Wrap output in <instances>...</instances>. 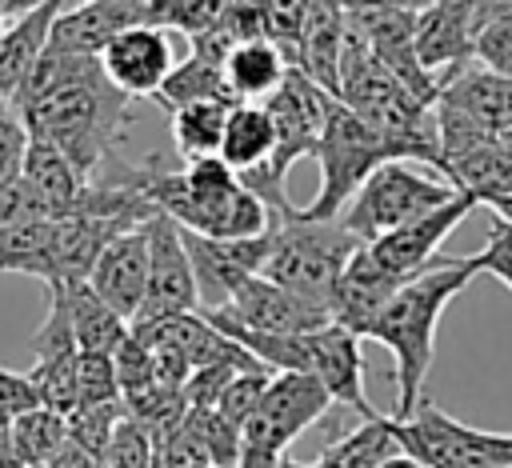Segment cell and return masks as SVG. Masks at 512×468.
<instances>
[{
	"instance_id": "6da1fadb",
	"label": "cell",
	"mask_w": 512,
	"mask_h": 468,
	"mask_svg": "<svg viewBox=\"0 0 512 468\" xmlns=\"http://www.w3.org/2000/svg\"><path fill=\"white\" fill-rule=\"evenodd\" d=\"M132 96H124L100 68V56L56 52L44 48L24 88L16 92V108L28 120V132L52 140L72 168L92 184L96 172L112 160Z\"/></svg>"
},
{
	"instance_id": "7a4b0ae2",
	"label": "cell",
	"mask_w": 512,
	"mask_h": 468,
	"mask_svg": "<svg viewBox=\"0 0 512 468\" xmlns=\"http://www.w3.org/2000/svg\"><path fill=\"white\" fill-rule=\"evenodd\" d=\"M480 276V256H440L436 264L408 276L376 320L364 328V340H376L392 352V380H396V416L416 412L424 400V380L436 356V328L444 308Z\"/></svg>"
},
{
	"instance_id": "3957f363",
	"label": "cell",
	"mask_w": 512,
	"mask_h": 468,
	"mask_svg": "<svg viewBox=\"0 0 512 468\" xmlns=\"http://www.w3.org/2000/svg\"><path fill=\"white\" fill-rule=\"evenodd\" d=\"M156 212L172 216L180 228L204 236H260L272 228V208L260 200L240 172L216 156H192L184 164H168L164 156H148L144 168L124 172Z\"/></svg>"
},
{
	"instance_id": "277c9868",
	"label": "cell",
	"mask_w": 512,
	"mask_h": 468,
	"mask_svg": "<svg viewBox=\"0 0 512 468\" xmlns=\"http://www.w3.org/2000/svg\"><path fill=\"white\" fill-rule=\"evenodd\" d=\"M360 244L364 240L352 228H344L340 216L324 220V216H308L304 208L288 204V208L272 212L264 276L332 308L336 280L344 276V268L360 252Z\"/></svg>"
},
{
	"instance_id": "5b68a950",
	"label": "cell",
	"mask_w": 512,
	"mask_h": 468,
	"mask_svg": "<svg viewBox=\"0 0 512 468\" xmlns=\"http://www.w3.org/2000/svg\"><path fill=\"white\" fill-rule=\"evenodd\" d=\"M328 104H332V92L320 88L304 68H288L284 84L264 100V108L272 112V128H276V144H272V156L260 164V168H248L240 172V180L260 196L268 200V208H288V172L296 160L304 156H316V144H320V132H324V120H328Z\"/></svg>"
},
{
	"instance_id": "8992f818",
	"label": "cell",
	"mask_w": 512,
	"mask_h": 468,
	"mask_svg": "<svg viewBox=\"0 0 512 468\" xmlns=\"http://www.w3.org/2000/svg\"><path fill=\"white\" fill-rule=\"evenodd\" d=\"M312 160L320 164V188L304 204V212L332 220L348 208V200L360 192V184L384 160H392V152H388L384 136L364 116H356L340 96H332L328 120H324V132H320V144H316Z\"/></svg>"
},
{
	"instance_id": "52a82bcc",
	"label": "cell",
	"mask_w": 512,
	"mask_h": 468,
	"mask_svg": "<svg viewBox=\"0 0 512 468\" xmlns=\"http://www.w3.org/2000/svg\"><path fill=\"white\" fill-rule=\"evenodd\" d=\"M452 196H460V188L448 176H440L432 168H416L412 160H384L360 184V192L348 200L340 220L368 244V240L448 204Z\"/></svg>"
},
{
	"instance_id": "ba28073f",
	"label": "cell",
	"mask_w": 512,
	"mask_h": 468,
	"mask_svg": "<svg viewBox=\"0 0 512 468\" xmlns=\"http://www.w3.org/2000/svg\"><path fill=\"white\" fill-rule=\"evenodd\" d=\"M392 432L400 452L416 456L424 468H512V432L460 424L432 400H420L408 416H392Z\"/></svg>"
},
{
	"instance_id": "9c48e42d",
	"label": "cell",
	"mask_w": 512,
	"mask_h": 468,
	"mask_svg": "<svg viewBox=\"0 0 512 468\" xmlns=\"http://www.w3.org/2000/svg\"><path fill=\"white\" fill-rule=\"evenodd\" d=\"M332 404H336L332 392L312 372H272L256 412L244 424V448L240 452L288 456V444L304 428H312Z\"/></svg>"
},
{
	"instance_id": "30bf717a",
	"label": "cell",
	"mask_w": 512,
	"mask_h": 468,
	"mask_svg": "<svg viewBox=\"0 0 512 468\" xmlns=\"http://www.w3.org/2000/svg\"><path fill=\"white\" fill-rule=\"evenodd\" d=\"M208 320H224V324H240L252 332H312L320 324H332V308L268 280L264 272L248 276L228 304L220 308H200Z\"/></svg>"
},
{
	"instance_id": "8fae6325",
	"label": "cell",
	"mask_w": 512,
	"mask_h": 468,
	"mask_svg": "<svg viewBox=\"0 0 512 468\" xmlns=\"http://www.w3.org/2000/svg\"><path fill=\"white\" fill-rule=\"evenodd\" d=\"M144 228H148V292H144V304L132 316V324L172 316V312H196L200 288H196V272H192L180 224L172 216L156 212Z\"/></svg>"
},
{
	"instance_id": "7c38bea8",
	"label": "cell",
	"mask_w": 512,
	"mask_h": 468,
	"mask_svg": "<svg viewBox=\"0 0 512 468\" xmlns=\"http://www.w3.org/2000/svg\"><path fill=\"white\" fill-rule=\"evenodd\" d=\"M184 232V248H188V260H192V272H196V288H200V308H220L232 300V292L264 272V260H268V232L260 236H204V232H192V228H180Z\"/></svg>"
},
{
	"instance_id": "4fadbf2b",
	"label": "cell",
	"mask_w": 512,
	"mask_h": 468,
	"mask_svg": "<svg viewBox=\"0 0 512 468\" xmlns=\"http://www.w3.org/2000/svg\"><path fill=\"white\" fill-rule=\"evenodd\" d=\"M472 208H480V200L472 192H460L448 204H440V208H432V212H424V216H416V220H408V224H400V228L368 240V252L396 280H408L420 268H428V264L440 260V244L456 232V224H464V216Z\"/></svg>"
},
{
	"instance_id": "5bb4252c",
	"label": "cell",
	"mask_w": 512,
	"mask_h": 468,
	"mask_svg": "<svg viewBox=\"0 0 512 468\" xmlns=\"http://www.w3.org/2000/svg\"><path fill=\"white\" fill-rule=\"evenodd\" d=\"M100 68L104 76L132 100H144L160 92V84L168 80V72L176 68V52H172V40H168V28L164 24H132L124 32H116L104 52H100Z\"/></svg>"
},
{
	"instance_id": "9a60e30c",
	"label": "cell",
	"mask_w": 512,
	"mask_h": 468,
	"mask_svg": "<svg viewBox=\"0 0 512 468\" xmlns=\"http://www.w3.org/2000/svg\"><path fill=\"white\" fill-rule=\"evenodd\" d=\"M348 12L364 32L372 56L396 80H404L420 100L436 104L440 80L420 64V52H416V8H348Z\"/></svg>"
},
{
	"instance_id": "2e32d148",
	"label": "cell",
	"mask_w": 512,
	"mask_h": 468,
	"mask_svg": "<svg viewBox=\"0 0 512 468\" xmlns=\"http://www.w3.org/2000/svg\"><path fill=\"white\" fill-rule=\"evenodd\" d=\"M360 332H352L348 324L332 320L308 332V356H312V376L332 392L336 404L352 408L360 420L380 416L368 400L364 388V352H360Z\"/></svg>"
},
{
	"instance_id": "e0dca14e",
	"label": "cell",
	"mask_w": 512,
	"mask_h": 468,
	"mask_svg": "<svg viewBox=\"0 0 512 468\" xmlns=\"http://www.w3.org/2000/svg\"><path fill=\"white\" fill-rule=\"evenodd\" d=\"M156 24V4L152 0H88L76 8H64L52 20L48 48L56 52H80V56H100L104 44L132 28V24Z\"/></svg>"
},
{
	"instance_id": "ac0fdd59",
	"label": "cell",
	"mask_w": 512,
	"mask_h": 468,
	"mask_svg": "<svg viewBox=\"0 0 512 468\" xmlns=\"http://www.w3.org/2000/svg\"><path fill=\"white\" fill-rule=\"evenodd\" d=\"M88 284L132 324V316L140 312L144 292H148V228L140 224V228L116 232L104 244V252L96 256Z\"/></svg>"
},
{
	"instance_id": "d6986e66",
	"label": "cell",
	"mask_w": 512,
	"mask_h": 468,
	"mask_svg": "<svg viewBox=\"0 0 512 468\" xmlns=\"http://www.w3.org/2000/svg\"><path fill=\"white\" fill-rule=\"evenodd\" d=\"M348 36V4L344 0H308L296 40V68H304L320 88L336 96L340 88V52Z\"/></svg>"
},
{
	"instance_id": "ffe728a7",
	"label": "cell",
	"mask_w": 512,
	"mask_h": 468,
	"mask_svg": "<svg viewBox=\"0 0 512 468\" xmlns=\"http://www.w3.org/2000/svg\"><path fill=\"white\" fill-rule=\"evenodd\" d=\"M404 280H396L384 264H376V256L368 252V244H360V252L348 260L344 276L336 280L332 292V320L348 324L352 332L364 336V328L376 320V312L388 304V296L400 288Z\"/></svg>"
},
{
	"instance_id": "44dd1931",
	"label": "cell",
	"mask_w": 512,
	"mask_h": 468,
	"mask_svg": "<svg viewBox=\"0 0 512 468\" xmlns=\"http://www.w3.org/2000/svg\"><path fill=\"white\" fill-rule=\"evenodd\" d=\"M48 288L64 300V308L72 316V332H76L80 352H112L116 356V348L132 332L128 320L88 280H52Z\"/></svg>"
},
{
	"instance_id": "7402d4cb",
	"label": "cell",
	"mask_w": 512,
	"mask_h": 468,
	"mask_svg": "<svg viewBox=\"0 0 512 468\" xmlns=\"http://www.w3.org/2000/svg\"><path fill=\"white\" fill-rule=\"evenodd\" d=\"M288 68H292V60L272 36H244L224 56V76H228V88L236 100H260L264 104L284 84Z\"/></svg>"
},
{
	"instance_id": "603a6c76",
	"label": "cell",
	"mask_w": 512,
	"mask_h": 468,
	"mask_svg": "<svg viewBox=\"0 0 512 468\" xmlns=\"http://www.w3.org/2000/svg\"><path fill=\"white\" fill-rule=\"evenodd\" d=\"M60 16V4H44L36 12H24L0 28V100L16 104V92L24 88L28 72L48 48L52 20Z\"/></svg>"
},
{
	"instance_id": "cb8c5ba5",
	"label": "cell",
	"mask_w": 512,
	"mask_h": 468,
	"mask_svg": "<svg viewBox=\"0 0 512 468\" xmlns=\"http://www.w3.org/2000/svg\"><path fill=\"white\" fill-rule=\"evenodd\" d=\"M272 144H276L272 112H268L260 100H240V104L228 108L224 140H220V156H224L236 172L260 168V164L272 156Z\"/></svg>"
},
{
	"instance_id": "d4e9b609",
	"label": "cell",
	"mask_w": 512,
	"mask_h": 468,
	"mask_svg": "<svg viewBox=\"0 0 512 468\" xmlns=\"http://www.w3.org/2000/svg\"><path fill=\"white\" fill-rule=\"evenodd\" d=\"M4 436L16 460H24L28 468H40L68 444V416L48 404H32L4 424Z\"/></svg>"
},
{
	"instance_id": "484cf974",
	"label": "cell",
	"mask_w": 512,
	"mask_h": 468,
	"mask_svg": "<svg viewBox=\"0 0 512 468\" xmlns=\"http://www.w3.org/2000/svg\"><path fill=\"white\" fill-rule=\"evenodd\" d=\"M0 272L52 280V216L48 220H12L0 224Z\"/></svg>"
},
{
	"instance_id": "4316f807",
	"label": "cell",
	"mask_w": 512,
	"mask_h": 468,
	"mask_svg": "<svg viewBox=\"0 0 512 468\" xmlns=\"http://www.w3.org/2000/svg\"><path fill=\"white\" fill-rule=\"evenodd\" d=\"M228 100H188L180 108H172V144L180 152V160L192 156H216L220 140H224V120H228Z\"/></svg>"
},
{
	"instance_id": "83f0119b",
	"label": "cell",
	"mask_w": 512,
	"mask_h": 468,
	"mask_svg": "<svg viewBox=\"0 0 512 468\" xmlns=\"http://www.w3.org/2000/svg\"><path fill=\"white\" fill-rule=\"evenodd\" d=\"M128 408H124V400H108V404H80V408H72L68 412V440L76 444V448H84V452H92V456H100L104 460V452H108V440H112V432H116V424H120V416H124Z\"/></svg>"
},
{
	"instance_id": "f1b7e54d",
	"label": "cell",
	"mask_w": 512,
	"mask_h": 468,
	"mask_svg": "<svg viewBox=\"0 0 512 468\" xmlns=\"http://www.w3.org/2000/svg\"><path fill=\"white\" fill-rule=\"evenodd\" d=\"M104 468H156V444H152V432L132 416L124 412L112 440H108V452H104Z\"/></svg>"
},
{
	"instance_id": "f546056e",
	"label": "cell",
	"mask_w": 512,
	"mask_h": 468,
	"mask_svg": "<svg viewBox=\"0 0 512 468\" xmlns=\"http://www.w3.org/2000/svg\"><path fill=\"white\" fill-rule=\"evenodd\" d=\"M76 396H80V404L120 400V376H116V356L112 352H80V360H76Z\"/></svg>"
},
{
	"instance_id": "4dcf8cb0",
	"label": "cell",
	"mask_w": 512,
	"mask_h": 468,
	"mask_svg": "<svg viewBox=\"0 0 512 468\" xmlns=\"http://www.w3.org/2000/svg\"><path fill=\"white\" fill-rule=\"evenodd\" d=\"M268 380H272V372L260 364V368H240L228 384H224V392H220V400H216V408L232 420V424H248V416L256 412V404H260V396H264V388H268Z\"/></svg>"
},
{
	"instance_id": "1f68e13d",
	"label": "cell",
	"mask_w": 512,
	"mask_h": 468,
	"mask_svg": "<svg viewBox=\"0 0 512 468\" xmlns=\"http://www.w3.org/2000/svg\"><path fill=\"white\" fill-rule=\"evenodd\" d=\"M28 148V120L12 100H0V192L20 176Z\"/></svg>"
},
{
	"instance_id": "d6a6232c",
	"label": "cell",
	"mask_w": 512,
	"mask_h": 468,
	"mask_svg": "<svg viewBox=\"0 0 512 468\" xmlns=\"http://www.w3.org/2000/svg\"><path fill=\"white\" fill-rule=\"evenodd\" d=\"M472 60L492 68V72H504L512 76V8H500L476 36V48H472Z\"/></svg>"
},
{
	"instance_id": "836d02e7",
	"label": "cell",
	"mask_w": 512,
	"mask_h": 468,
	"mask_svg": "<svg viewBox=\"0 0 512 468\" xmlns=\"http://www.w3.org/2000/svg\"><path fill=\"white\" fill-rule=\"evenodd\" d=\"M476 256H480V272L496 276L512 292V224L508 220L496 216V224H492V232H488V240Z\"/></svg>"
},
{
	"instance_id": "e575fe53",
	"label": "cell",
	"mask_w": 512,
	"mask_h": 468,
	"mask_svg": "<svg viewBox=\"0 0 512 468\" xmlns=\"http://www.w3.org/2000/svg\"><path fill=\"white\" fill-rule=\"evenodd\" d=\"M32 404H40L32 380L0 368V424H8L16 412H24V408H32Z\"/></svg>"
},
{
	"instance_id": "d590c367",
	"label": "cell",
	"mask_w": 512,
	"mask_h": 468,
	"mask_svg": "<svg viewBox=\"0 0 512 468\" xmlns=\"http://www.w3.org/2000/svg\"><path fill=\"white\" fill-rule=\"evenodd\" d=\"M48 468H104V460L100 456H92V452H84V448H76L72 440L48 460Z\"/></svg>"
},
{
	"instance_id": "8d00e7d4",
	"label": "cell",
	"mask_w": 512,
	"mask_h": 468,
	"mask_svg": "<svg viewBox=\"0 0 512 468\" xmlns=\"http://www.w3.org/2000/svg\"><path fill=\"white\" fill-rule=\"evenodd\" d=\"M44 4H60V0H0V24L16 20V16H24V12H36V8H44Z\"/></svg>"
},
{
	"instance_id": "74e56055",
	"label": "cell",
	"mask_w": 512,
	"mask_h": 468,
	"mask_svg": "<svg viewBox=\"0 0 512 468\" xmlns=\"http://www.w3.org/2000/svg\"><path fill=\"white\" fill-rule=\"evenodd\" d=\"M480 204H488L492 216H500V220L512 224V196H488V200H480Z\"/></svg>"
},
{
	"instance_id": "f35d334b",
	"label": "cell",
	"mask_w": 512,
	"mask_h": 468,
	"mask_svg": "<svg viewBox=\"0 0 512 468\" xmlns=\"http://www.w3.org/2000/svg\"><path fill=\"white\" fill-rule=\"evenodd\" d=\"M376 468H424L416 456H408V452H396V456H388V460H380Z\"/></svg>"
},
{
	"instance_id": "ab89813d",
	"label": "cell",
	"mask_w": 512,
	"mask_h": 468,
	"mask_svg": "<svg viewBox=\"0 0 512 468\" xmlns=\"http://www.w3.org/2000/svg\"><path fill=\"white\" fill-rule=\"evenodd\" d=\"M280 468H316V460H308V464H300V460H288V456H284V464H280Z\"/></svg>"
},
{
	"instance_id": "60d3db41",
	"label": "cell",
	"mask_w": 512,
	"mask_h": 468,
	"mask_svg": "<svg viewBox=\"0 0 512 468\" xmlns=\"http://www.w3.org/2000/svg\"><path fill=\"white\" fill-rule=\"evenodd\" d=\"M76 4H88V0H60V12H64V8H76Z\"/></svg>"
},
{
	"instance_id": "b9f144b4",
	"label": "cell",
	"mask_w": 512,
	"mask_h": 468,
	"mask_svg": "<svg viewBox=\"0 0 512 468\" xmlns=\"http://www.w3.org/2000/svg\"><path fill=\"white\" fill-rule=\"evenodd\" d=\"M188 468H216V464H188Z\"/></svg>"
},
{
	"instance_id": "7bdbcfd3",
	"label": "cell",
	"mask_w": 512,
	"mask_h": 468,
	"mask_svg": "<svg viewBox=\"0 0 512 468\" xmlns=\"http://www.w3.org/2000/svg\"><path fill=\"white\" fill-rule=\"evenodd\" d=\"M40 468H48V464H40Z\"/></svg>"
},
{
	"instance_id": "ee69618b",
	"label": "cell",
	"mask_w": 512,
	"mask_h": 468,
	"mask_svg": "<svg viewBox=\"0 0 512 468\" xmlns=\"http://www.w3.org/2000/svg\"><path fill=\"white\" fill-rule=\"evenodd\" d=\"M0 28H4V24H0Z\"/></svg>"
}]
</instances>
